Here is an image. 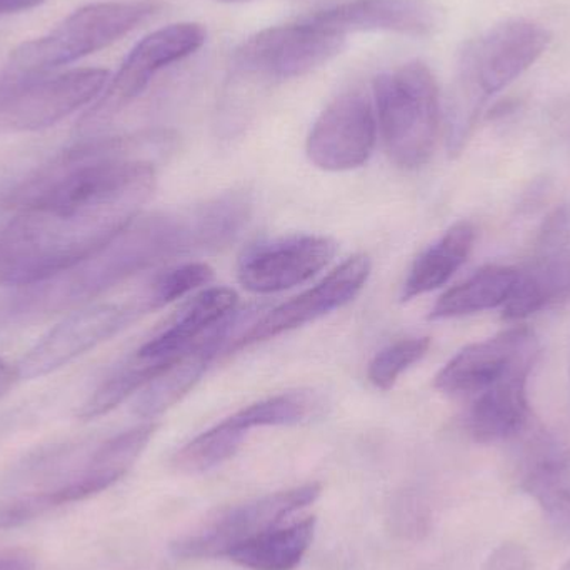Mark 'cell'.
<instances>
[{
    "label": "cell",
    "instance_id": "cell-1",
    "mask_svg": "<svg viewBox=\"0 0 570 570\" xmlns=\"http://www.w3.org/2000/svg\"><path fill=\"white\" fill-rule=\"evenodd\" d=\"M163 134L89 137L7 194L16 217L0 229V285L32 287L59 276L126 229L156 187L150 153Z\"/></svg>",
    "mask_w": 570,
    "mask_h": 570
},
{
    "label": "cell",
    "instance_id": "cell-2",
    "mask_svg": "<svg viewBox=\"0 0 570 570\" xmlns=\"http://www.w3.org/2000/svg\"><path fill=\"white\" fill-rule=\"evenodd\" d=\"M551 42L548 27L515 17L464 43L445 100V142L451 156L468 146L489 100L529 72Z\"/></svg>",
    "mask_w": 570,
    "mask_h": 570
},
{
    "label": "cell",
    "instance_id": "cell-3",
    "mask_svg": "<svg viewBox=\"0 0 570 570\" xmlns=\"http://www.w3.org/2000/svg\"><path fill=\"white\" fill-rule=\"evenodd\" d=\"M186 254L183 214L137 216L106 246L76 266L29 287L22 297V311L57 314L83 307L136 274Z\"/></svg>",
    "mask_w": 570,
    "mask_h": 570
},
{
    "label": "cell",
    "instance_id": "cell-4",
    "mask_svg": "<svg viewBox=\"0 0 570 570\" xmlns=\"http://www.w3.org/2000/svg\"><path fill=\"white\" fill-rule=\"evenodd\" d=\"M379 136L392 163L417 169L431 159L441 127L438 80L421 60L382 72L372 82Z\"/></svg>",
    "mask_w": 570,
    "mask_h": 570
},
{
    "label": "cell",
    "instance_id": "cell-5",
    "mask_svg": "<svg viewBox=\"0 0 570 570\" xmlns=\"http://www.w3.org/2000/svg\"><path fill=\"white\" fill-rule=\"evenodd\" d=\"M159 9L154 0H109L76 10L46 36L20 43L9 56L3 76L33 79L106 49L146 22Z\"/></svg>",
    "mask_w": 570,
    "mask_h": 570
},
{
    "label": "cell",
    "instance_id": "cell-6",
    "mask_svg": "<svg viewBox=\"0 0 570 570\" xmlns=\"http://www.w3.org/2000/svg\"><path fill=\"white\" fill-rule=\"evenodd\" d=\"M347 46L344 36L328 32L307 19L269 27L244 40L233 53L236 83L271 86L321 69Z\"/></svg>",
    "mask_w": 570,
    "mask_h": 570
},
{
    "label": "cell",
    "instance_id": "cell-7",
    "mask_svg": "<svg viewBox=\"0 0 570 570\" xmlns=\"http://www.w3.org/2000/svg\"><path fill=\"white\" fill-rule=\"evenodd\" d=\"M206 40L207 30L196 22L170 23L144 37L124 59L116 76L110 77L92 107L83 114L79 122L80 134L96 136L142 96L160 70L193 56Z\"/></svg>",
    "mask_w": 570,
    "mask_h": 570
},
{
    "label": "cell",
    "instance_id": "cell-8",
    "mask_svg": "<svg viewBox=\"0 0 570 570\" xmlns=\"http://www.w3.org/2000/svg\"><path fill=\"white\" fill-rule=\"evenodd\" d=\"M110 73L97 67L13 79L0 73V132H36L92 102L109 82Z\"/></svg>",
    "mask_w": 570,
    "mask_h": 570
},
{
    "label": "cell",
    "instance_id": "cell-9",
    "mask_svg": "<svg viewBox=\"0 0 570 570\" xmlns=\"http://www.w3.org/2000/svg\"><path fill=\"white\" fill-rule=\"evenodd\" d=\"M321 484H305L237 505L217 515L194 534L170 546L179 559L227 558L233 549L271 529L321 498Z\"/></svg>",
    "mask_w": 570,
    "mask_h": 570
},
{
    "label": "cell",
    "instance_id": "cell-10",
    "mask_svg": "<svg viewBox=\"0 0 570 570\" xmlns=\"http://www.w3.org/2000/svg\"><path fill=\"white\" fill-rule=\"evenodd\" d=\"M142 314L147 312L140 298L129 304L100 302L73 308L23 355L16 365L19 379L43 377L59 371L73 358L119 334Z\"/></svg>",
    "mask_w": 570,
    "mask_h": 570
},
{
    "label": "cell",
    "instance_id": "cell-11",
    "mask_svg": "<svg viewBox=\"0 0 570 570\" xmlns=\"http://www.w3.org/2000/svg\"><path fill=\"white\" fill-rule=\"evenodd\" d=\"M377 136L372 92L364 87H351L322 110L308 134L305 150L318 169L342 173L367 163Z\"/></svg>",
    "mask_w": 570,
    "mask_h": 570
},
{
    "label": "cell",
    "instance_id": "cell-12",
    "mask_svg": "<svg viewBox=\"0 0 570 570\" xmlns=\"http://www.w3.org/2000/svg\"><path fill=\"white\" fill-rule=\"evenodd\" d=\"M570 297V204L558 207L542 224L534 254L508 302L502 317L522 321L542 308Z\"/></svg>",
    "mask_w": 570,
    "mask_h": 570
},
{
    "label": "cell",
    "instance_id": "cell-13",
    "mask_svg": "<svg viewBox=\"0 0 570 570\" xmlns=\"http://www.w3.org/2000/svg\"><path fill=\"white\" fill-rule=\"evenodd\" d=\"M337 253V244L324 236L277 237L250 244L237 261V279L247 291L274 294L307 283Z\"/></svg>",
    "mask_w": 570,
    "mask_h": 570
},
{
    "label": "cell",
    "instance_id": "cell-14",
    "mask_svg": "<svg viewBox=\"0 0 570 570\" xmlns=\"http://www.w3.org/2000/svg\"><path fill=\"white\" fill-rule=\"evenodd\" d=\"M368 274H371V259L367 256L357 254L348 257L322 283L284 302L279 307L273 308L269 314L254 322L244 334L234 338V345L230 348L246 347V345L277 337L284 332L294 331L308 322L331 314L332 311L344 307L362 291L367 283Z\"/></svg>",
    "mask_w": 570,
    "mask_h": 570
},
{
    "label": "cell",
    "instance_id": "cell-15",
    "mask_svg": "<svg viewBox=\"0 0 570 570\" xmlns=\"http://www.w3.org/2000/svg\"><path fill=\"white\" fill-rule=\"evenodd\" d=\"M538 355L534 331L518 325L462 348L439 372L435 387L444 394L474 397L518 365L538 361Z\"/></svg>",
    "mask_w": 570,
    "mask_h": 570
},
{
    "label": "cell",
    "instance_id": "cell-16",
    "mask_svg": "<svg viewBox=\"0 0 570 570\" xmlns=\"http://www.w3.org/2000/svg\"><path fill=\"white\" fill-rule=\"evenodd\" d=\"M305 19L344 37L355 32L429 37L444 23L442 10L429 0H347Z\"/></svg>",
    "mask_w": 570,
    "mask_h": 570
},
{
    "label": "cell",
    "instance_id": "cell-17",
    "mask_svg": "<svg viewBox=\"0 0 570 570\" xmlns=\"http://www.w3.org/2000/svg\"><path fill=\"white\" fill-rule=\"evenodd\" d=\"M535 362H525L474 395L468 425L472 439L482 444L508 441L524 431L529 422L528 382Z\"/></svg>",
    "mask_w": 570,
    "mask_h": 570
},
{
    "label": "cell",
    "instance_id": "cell-18",
    "mask_svg": "<svg viewBox=\"0 0 570 570\" xmlns=\"http://www.w3.org/2000/svg\"><path fill=\"white\" fill-rule=\"evenodd\" d=\"M156 431V424L137 425L104 442L76 481L56 491L42 492L47 509L86 501L107 491L132 469Z\"/></svg>",
    "mask_w": 570,
    "mask_h": 570
},
{
    "label": "cell",
    "instance_id": "cell-19",
    "mask_svg": "<svg viewBox=\"0 0 570 570\" xmlns=\"http://www.w3.org/2000/svg\"><path fill=\"white\" fill-rule=\"evenodd\" d=\"M236 304L237 294L233 288H206L184 304L167 327L136 352L163 367H170L210 328L233 314Z\"/></svg>",
    "mask_w": 570,
    "mask_h": 570
},
{
    "label": "cell",
    "instance_id": "cell-20",
    "mask_svg": "<svg viewBox=\"0 0 570 570\" xmlns=\"http://www.w3.org/2000/svg\"><path fill=\"white\" fill-rule=\"evenodd\" d=\"M236 322L234 312L227 315L216 327L200 337L189 351L184 352L159 377L146 385L134 405L136 414L144 419H153L176 405L206 374L210 362L229 341Z\"/></svg>",
    "mask_w": 570,
    "mask_h": 570
},
{
    "label": "cell",
    "instance_id": "cell-21",
    "mask_svg": "<svg viewBox=\"0 0 570 570\" xmlns=\"http://www.w3.org/2000/svg\"><path fill=\"white\" fill-rule=\"evenodd\" d=\"M474 243L475 227L471 223L461 220L454 224L417 257L402 288V301H412L448 284L471 256Z\"/></svg>",
    "mask_w": 570,
    "mask_h": 570
},
{
    "label": "cell",
    "instance_id": "cell-22",
    "mask_svg": "<svg viewBox=\"0 0 570 570\" xmlns=\"http://www.w3.org/2000/svg\"><path fill=\"white\" fill-rule=\"evenodd\" d=\"M315 518L271 529L243 542L227 559L249 570H294L307 554L315 535Z\"/></svg>",
    "mask_w": 570,
    "mask_h": 570
},
{
    "label": "cell",
    "instance_id": "cell-23",
    "mask_svg": "<svg viewBox=\"0 0 570 570\" xmlns=\"http://www.w3.org/2000/svg\"><path fill=\"white\" fill-rule=\"evenodd\" d=\"M249 210L247 196L234 193L184 213V230L189 254L226 246L247 223Z\"/></svg>",
    "mask_w": 570,
    "mask_h": 570
},
{
    "label": "cell",
    "instance_id": "cell-24",
    "mask_svg": "<svg viewBox=\"0 0 570 570\" xmlns=\"http://www.w3.org/2000/svg\"><path fill=\"white\" fill-rule=\"evenodd\" d=\"M519 271L505 266H488L469 277L465 283L449 288L441 295L429 317H462L502 307L518 283Z\"/></svg>",
    "mask_w": 570,
    "mask_h": 570
},
{
    "label": "cell",
    "instance_id": "cell-25",
    "mask_svg": "<svg viewBox=\"0 0 570 570\" xmlns=\"http://www.w3.org/2000/svg\"><path fill=\"white\" fill-rule=\"evenodd\" d=\"M524 489L559 529L570 532V451H549L535 459Z\"/></svg>",
    "mask_w": 570,
    "mask_h": 570
},
{
    "label": "cell",
    "instance_id": "cell-26",
    "mask_svg": "<svg viewBox=\"0 0 570 570\" xmlns=\"http://www.w3.org/2000/svg\"><path fill=\"white\" fill-rule=\"evenodd\" d=\"M246 435L247 431L227 417L179 449L173 465L183 474H203L229 461L246 441Z\"/></svg>",
    "mask_w": 570,
    "mask_h": 570
},
{
    "label": "cell",
    "instance_id": "cell-27",
    "mask_svg": "<svg viewBox=\"0 0 570 570\" xmlns=\"http://www.w3.org/2000/svg\"><path fill=\"white\" fill-rule=\"evenodd\" d=\"M314 407L315 395L311 392H284L236 412L230 415V421L247 432L271 425H292L304 421Z\"/></svg>",
    "mask_w": 570,
    "mask_h": 570
},
{
    "label": "cell",
    "instance_id": "cell-28",
    "mask_svg": "<svg viewBox=\"0 0 570 570\" xmlns=\"http://www.w3.org/2000/svg\"><path fill=\"white\" fill-rule=\"evenodd\" d=\"M213 277V269L207 264H183V266L164 271L159 276L154 277L140 301L147 312L156 311V308L164 307L189 292L209 284Z\"/></svg>",
    "mask_w": 570,
    "mask_h": 570
},
{
    "label": "cell",
    "instance_id": "cell-29",
    "mask_svg": "<svg viewBox=\"0 0 570 570\" xmlns=\"http://www.w3.org/2000/svg\"><path fill=\"white\" fill-rule=\"evenodd\" d=\"M429 347H431V338L412 337L402 338L382 348L368 365V381L381 391H389L407 368L428 354Z\"/></svg>",
    "mask_w": 570,
    "mask_h": 570
},
{
    "label": "cell",
    "instance_id": "cell-30",
    "mask_svg": "<svg viewBox=\"0 0 570 570\" xmlns=\"http://www.w3.org/2000/svg\"><path fill=\"white\" fill-rule=\"evenodd\" d=\"M484 570H531V561L521 546L504 544L495 549Z\"/></svg>",
    "mask_w": 570,
    "mask_h": 570
},
{
    "label": "cell",
    "instance_id": "cell-31",
    "mask_svg": "<svg viewBox=\"0 0 570 570\" xmlns=\"http://www.w3.org/2000/svg\"><path fill=\"white\" fill-rule=\"evenodd\" d=\"M0 570H36V561L23 549L0 551Z\"/></svg>",
    "mask_w": 570,
    "mask_h": 570
},
{
    "label": "cell",
    "instance_id": "cell-32",
    "mask_svg": "<svg viewBox=\"0 0 570 570\" xmlns=\"http://www.w3.org/2000/svg\"><path fill=\"white\" fill-rule=\"evenodd\" d=\"M17 381H19L17 367H12L3 358H0V397L6 395L16 385Z\"/></svg>",
    "mask_w": 570,
    "mask_h": 570
},
{
    "label": "cell",
    "instance_id": "cell-33",
    "mask_svg": "<svg viewBox=\"0 0 570 570\" xmlns=\"http://www.w3.org/2000/svg\"><path fill=\"white\" fill-rule=\"evenodd\" d=\"M43 2L46 0H0V17L23 12V10L33 9Z\"/></svg>",
    "mask_w": 570,
    "mask_h": 570
},
{
    "label": "cell",
    "instance_id": "cell-34",
    "mask_svg": "<svg viewBox=\"0 0 570 570\" xmlns=\"http://www.w3.org/2000/svg\"><path fill=\"white\" fill-rule=\"evenodd\" d=\"M163 136H164V139H166L167 150H169V147H170V137H169V136H167V134H164V132H163ZM167 150H166V153H167ZM7 194H9V193H7ZM3 204H6L7 209L20 210V209H13V207H12V206H10L9 200H7V196H6V199H3Z\"/></svg>",
    "mask_w": 570,
    "mask_h": 570
},
{
    "label": "cell",
    "instance_id": "cell-35",
    "mask_svg": "<svg viewBox=\"0 0 570 570\" xmlns=\"http://www.w3.org/2000/svg\"><path fill=\"white\" fill-rule=\"evenodd\" d=\"M217 2H223V3H243V2H250V0H217Z\"/></svg>",
    "mask_w": 570,
    "mask_h": 570
}]
</instances>
